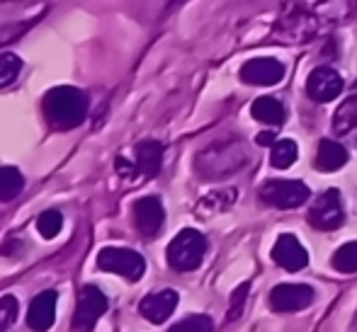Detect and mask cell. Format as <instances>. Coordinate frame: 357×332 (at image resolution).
I'll return each mask as SVG.
<instances>
[{"label":"cell","instance_id":"1","mask_svg":"<svg viewBox=\"0 0 357 332\" xmlns=\"http://www.w3.org/2000/svg\"><path fill=\"white\" fill-rule=\"evenodd\" d=\"M42 109L49 127L59 129V132H68V129H75L85 122V117H88V97L78 88L61 85V88H54L44 95Z\"/></svg>","mask_w":357,"mask_h":332},{"label":"cell","instance_id":"6","mask_svg":"<svg viewBox=\"0 0 357 332\" xmlns=\"http://www.w3.org/2000/svg\"><path fill=\"white\" fill-rule=\"evenodd\" d=\"M98 267L102 271H112L129 281H139L146 271V260L127 248H102L98 253Z\"/></svg>","mask_w":357,"mask_h":332},{"label":"cell","instance_id":"19","mask_svg":"<svg viewBox=\"0 0 357 332\" xmlns=\"http://www.w3.org/2000/svg\"><path fill=\"white\" fill-rule=\"evenodd\" d=\"M250 114H253V119L268 124V127H280L287 119L284 104L275 97H258L250 107Z\"/></svg>","mask_w":357,"mask_h":332},{"label":"cell","instance_id":"18","mask_svg":"<svg viewBox=\"0 0 357 332\" xmlns=\"http://www.w3.org/2000/svg\"><path fill=\"white\" fill-rule=\"evenodd\" d=\"M163 165V145L158 141H142L137 145V168L146 177H155Z\"/></svg>","mask_w":357,"mask_h":332},{"label":"cell","instance_id":"17","mask_svg":"<svg viewBox=\"0 0 357 332\" xmlns=\"http://www.w3.org/2000/svg\"><path fill=\"white\" fill-rule=\"evenodd\" d=\"M314 163H316V170H321V173H335V170H340L348 163V150H345V145H340L338 141L324 139L319 143V153H316Z\"/></svg>","mask_w":357,"mask_h":332},{"label":"cell","instance_id":"10","mask_svg":"<svg viewBox=\"0 0 357 332\" xmlns=\"http://www.w3.org/2000/svg\"><path fill=\"white\" fill-rule=\"evenodd\" d=\"M343 78L335 68L331 66H319L311 70V75L306 78V93L314 102L326 104L333 102L340 93H343Z\"/></svg>","mask_w":357,"mask_h":332},{"label":"cell","instance_id":"8","mask_svg":"<svg viewBox=\"0 0 357 332\" xmlns=\"http://www.w3.org/2000/svg\"><path fill=\"white\" fill-rule=\"evenodd\" d=\"M345 221L343 197L338 189H326L309 209V223L319 230H335Z\"/></svg>","mask_w":357,"mask_h":332},{"label":"cell","instance_id":"5","mask_svg":"<svg viewBox=\"0 0 357 332\" xmlns=\"http://www.w3.org/2000/svg\"><path fill=\"white\" fill-rule=\"evenodd\" d=\"M241 158H243V148L241 143L234 145H212L197 158V173L207 180L224 177L231 175L234 170L241 168Z\"/></svg>","mask_w":357,"mask_h":332},{"label":"cell","instance_id":"14","mask_svg":"<svg viewBox=\"0 0 357 332\" xmlns=\"http://www.w3.org/2000/svg\"><path fill=\"white\" fill-rule=\"evenodd\" d=\"M175 308H178V294H175L173 289H163V291H155V294H149L142 303H139V313L153 325L165 323V320L175 313Z\"/></svg>","mask_w":357,"mask_h":332},{"label":"cell","instance_id":"30","mask_svg":"<svg viewBox=\"0 0 357 332\" xmlns=\"http://www.w3.org/2000/svg\"><path fill=\"white\" fill-rule=\"evenodd\" d=\"M255 141H258V145H273L275 141H278V134H275V132H263Z\"/></svg>","mask_w":357,"mask_h":332},{"label":"cell","instance_id":"13","mask_svg":"<svg viewBox=\"0 0 357 332\" xmlns=\"http://www.w3.org/2000/svg\"><path fill=\"white\" fill-rule=\"evenodd\" d=\"M273 260L287 271H301L306 264H309V253L304 250V245L299 243L296 235L282 233L278 240H275Z\"/></svg>","mask_w":357,"mask_h":332},{"label":"cell","instance_id":"23","mask_svg":"<svg viewBox=\"0 0 357 332\" xmlns=\"http://www.w3.org/2000/svg\"><path fill=\"white\" fill-rule=\"evenodd\" d=\"M236 201V189H219V192L207 194L197 204V214H216V211L231 209V204Z\"/></svg>","mask_w":357,"mask_h":332},{"label":"cell","instance_id":"7","mask_svg":"<svg viewBox=\"0 0 357 332\" xmlns=\"http://www.w3.org/2000/svg\"><path fill=\"white\" fill-rule=\"evenodd\" d=\"M107 296L98 289V286H83L78 296V306H75V315L71 330L73 332H93L95 323L107 313Z\"/></svg>","mask_w":357,"mask_h":332},{"label":"cell","instance_id":"29","mask_svg":"<svg viewBox=\"0 0 357 332\" xmlns=\"http://www.w3.org/2000/svg\"><path fill=\"white\" fill-rule=\"evenodd\" d=\"M248 291H250V284L243 281L238 289L234 291L231 296V308H229V320H236L241 313H243V306H245V299H248Z\"/></svg>","mask_w":357,"mask_h":332},{"label":"cell","instance_id":"9","mask_svg":"<svg viewBox=\"0 0 357 332\" xmlns=\"http://www.w3.org/2000/svg\"><path fill=\"white\" fill-rule=\"evenodd\" d=\"M314 303V289L309 284H278L270 291V308L278 313H296Z\"/></svg>","mask_w":357,"mask_h":332},{"label":"cell","instance_id":"3","mask_svg":"<svg viewBox=\"0 0 357 332\" xmlns=\"http://www.w3.org/2000/svg\"><path fill=\"white\" fill-rule=\"evenodd\" d=\"M319 32V17L304 8H291L280 17L275 27V39L282 44H304L311 42Z\"/></svg>","mask_w":357,"mask_h":332},{"label":"cell","instance_id":"21","mask_svg":"<svg viewBox=\"0 0 357 332\" xmlns=\"http://www.w3.org/2000/svg\"><path fill=\"white\" fill-rule=\"evenodd\" d=\"M24 189V177L17 168H0V201H13Z\"/></svg>","mask_w":357,"mask_h":332},{"label":"cell","instance_id":"28","mask_svg":"<svg viewBox=\"0 0 357 332\" xmlns=\"http://www.w3.org/2000/svg\"><path fill=\"white\" fill-rule=\"evenodd\" d=\"M214 323L207 315H188L180 323H175L168 332H212Z\"/></svg>","mask_w":357,"mask_h":332},{"label":"cell","instance_id":"22","mask_svg":"<svg viewBox=\"0 0 357 332\" xmlns=\"http://www.w3.org/2000/svg\"><path fill=\"white\" fill-rule=\"evenodd\" d=\"M314 13L319 19H326V22H331V24L345 22L350 15V0H321Z\"/></svg>","mask_w":357,"mask_h":332},{"label":"cell","instance_id":"25","mask_svg":"<svg viewBox=\"0 0 357 332\" xmlns=\"http://www.w3.org/2000/svg\"><path fill=\"white\" fill-rule=\"evenodd\" d=\"M61 226H63V216H61V211H56V209L44 211V214H39V219H37L39 235L47 240L56 238V235L61 233Z\"/></svg>","mask_w":357,"mask_h":332},{"label":"cell","instance_id":"24","mask_svg":"<svg viewBox=\"0 0 357 332\" xmlns=\"http://www.w3.org/2000/svg\"><path fill=\"white\" fill-rule=\"evenodd\" d=\"M333 267L340 274H357V240L340 245V248L335 250Z\"/></svg>","mask_w":357,"mask_h":332},{"label":"cell","instance_id":"27","mask_svg":"<svg viewBox=\"0 0 357 332\" xmlns=\"http://www.w3.org/2000/svg\"><path fill=\"white\" fill-rule=\"evenodd\" d=\"M20 313V303L13 294L0 296V332H8L15 325Z\"/></svg>","mask_w":357,"mask_h":332},{"label":"cell","instance_id":"16","mask_svg":"<svg viewBox=\"0 0 357 332\" xmlns=\"http://www.w3.org/2000/svg\"><path fill=\"white\" fill-rule=\"evenodd\" d=\"M333 132L338 139L357 145V95L345 100L333 114Z\"/></svg>","mask_w":357,"mask_h":332},{"label":"cell","instance_id":"2","mask_svg":"<svg viewBox=\"0 0 357 332\" xmlns=\"http://www.w3.org/2000/svg\"><path fill=\"white\" fill-rule=\"evenodd\" d=\"M207 255V238L199 230L185 228L168 245V264L175 271H195Z\"/></svg>","mask_w":357,"mask_h":332},{"label":"cell","instance_id":"15","mask_svg":"<svg viewBox=\"0 0 357 332\" xmlns=\"http://www.w3.org/2000/svg\"><path fill=\"white\" fill-rule=\"evenodd\" d=\"M56 291H42L39 296H34V301L29 303L27 310V328L32 332H47L56 320Z\"/></svg>","mask_w":357,"mask_h":332},{"label":"cell","instance_id":"11","mask_svg":"<svg viewBox=\"0 0 357 332\" xmlns=\"http://www.w3.org/2000/svg\"><path fill=\"white\" fill-rule=\"evenodd\" d=\"M284 78V66L278 58H250L241 66V80L245 85H258V88H273V85L282 83Z\"/></svg>","mask_w":357,"mask_h":332},{"label":"cell","instance_id":"12","mask_svg":"<svg viewBox=\"0 0 357 332\" xmlns=\"http://www.w3.org/2000/svg\"><path fill=\"white\" fill-rule=\"evenodd\" d=\"M134 223L144 238H155L163 230L165 209L158 197H142L134 204Z\"/></svg>","mask_w":357,"mask_h":332},{"label":"cell","instance_id":"20","mask_svg":"<svg viewBox=\"0 0 357 332\" xmlns=\"http://www.w3.org/2000/svg\"><path fill=\"white\" fill-rule=\"evenodd\" d=\"M296 158H299V145L291 139H282L273 143V150H270V163H273V168L287 170L296 163Z\"/></svg>","mask_w":357,"mask_h":332},{"label":"cell","instance_id":"4","mask_svg":"<svg viewBox=\"0 0 357 332\" xmlns=\"http://www.w3.org/2000/svg\"><path fill=\"white\" fill-rule=\"evenodd\" d=\"M258 197L263 204L273 206V209H296V206L306 204L311 197L309 187L299 180H268L260 187Z\"/></svg>","mask_w":357,"mask_h":332},{"label":"cell","instance_id":"26","mask_svg":"<svg viewBox=\"0 0 357 332\" xmlns=\"http://www.w3.org/2000/svg\"><path fill=\"white\" fill-rule=\"evenodd\" d=\"M20 70H22V58L17 54H0V88L13 85Z\"/></svg>","mask_w":357,"mask_h":332}]
</instances>
